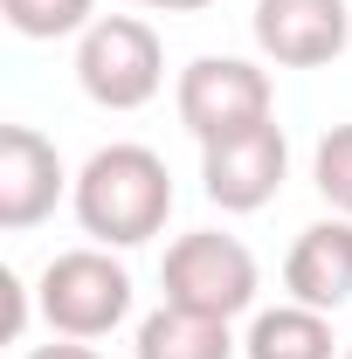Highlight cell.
I'll return each mask as SVG.
<instances>
[{"mask_svg":"<svg viewBox=\"0 0 352 359\" xmlns=\"http://www.w3.org/2000/svg\"><path fill=\"white\" fill-rule=\"evenodd\" d=\"M69 208H76V228L97 249H138L173 215V173H166V159L152 145L118 138V145H97L76 166Z\"/></svg>","mask_w":352,"mask_h":359,"instance_id":"obj_1","label":"cell"},{"mask_svg":"<svg viewBox=\"0 0 352 359\" xmlns=\"http://www.w3.org/2000/svg\"><path fill=\"white\" fill-rule=\"evenodd\" d=\"M35 311L55 339H111L125 318H132V269L118 263L111 249H62L48 256L42 276H35Z\"/></svg>","mask_w":352,"mask_h":359,"instance_id":"obj_2","label":"cell"},{"mask_svg":"<svg viewBox=\"0 0 352 359\" xmlns=\"http://www.w3.org/2000/svg\"><path fill=\"white\" fill-rule=\"evenodd\" d=\"M159 283H166V304L235 325L242 311H256L263 269H256V249H249L242 235H228V228H194V235L166 242Z\"/></svg>","mask_w":352,"mask_h":359,"instance_id":"obj_3","label":"cell"},{"mask_svg":"<svg viewBox=\"0 0 352 359\" xmlns=\"http://www.w3.org/2000/svg\"><path fill=\"white\" fill-rule=\"evenodd\" d=\"M76 83L97 111H145L166 90L159 28L138 21V14H97L76 35Z\"/></svg>","mask_w":352,"mask_h":359,"instance_id":"obj_4","label":"cell"},{"mask_svg":"<svg viewBox=\"0 0 352 359\" xmlns=\"http://www.w3.org/2000/svg\"><path fill=\"white\" fill-rule=\"evenodd\" d=\"M173 111L201 145H215V138H235L249 125H269L276 118V83L249 55H194L173 83Z\"/></svg>","mask_w":352,"mask_h":359,"instance_id":"obj_5","label":"cell"},{"mask_svg":"<svg viewBox=\"0 0 352 359\" xmlns=\"http://www.w3.org/2000/svg\"><path fill=\"white\" fill-rule=\"evenodd\" d=\"M283 180H290V138H283L276 118L269 125H249V132H235V138L201 145V194L215 201L221 215H256V208H269L283 194Z\"/></svg>","mask_w":352,"mask_h":359,"instance_id":"obj_6","label":"cell"},{"mask_svg":"<svg viewBox=\"0 0 352 359\" xmlns=\"http://www.w3.org/2000/svg\"><path fill=\"white\" fill-rule=\"evenodd\" d=\"M249 35L276 69H325L352 42V0H256Z\"/></svg>","mask_w":352,"mask_h":359,"instance_id":"obj_7","label":"cell"},{"mask_svg":"<svg viewBox=\"0 0 352 359\" xmlns=\"http://www.w3.org/2000/svg\"><path fill=\"white\" fill-rule=\"evenodd\" d=\"M69 187H76V173L35 125H0V228L7 235L42 228Z\"/></svg>","mask_w":352,"mask_h":359,"instance_id":"obj_8","label":"cell"},{"mask_svg":"<svg viewBox=\"0 0 352 359\" xmlns=\"http://www.w3.org/2000/svg\"><path fill=\"white\" fill-rule=\"evenodd\" d=\"M283 290H290V304H311V311H339L352 297V222L346 215H325L290 242Z\"/></svg>","mask_w":352,"mask_h":359,"instance_id":"obj_9","label":"cell"},{"mask_svg":"<svg viewBox=\"0 0 352 359\" xmlns=\"http://www.w3.org/2000/svg\"><path fill=\"white\" fill-rule=\"evenodd\" d=\"M235 353H242V339L221 318L180 311V304L145 311L138 318V339H132V359H235Z\"/></svg>","mask_w":352,"mask_h":359,"instance_id":"obj_10","label":"cell"},{"mask_svg":"<svg viewBox=\"0 0 352 359\" xmlns=\"http://www.w3.org/2000/svg\"><path fill=\"white\" fill-rule=\"evenodd\" d=\"M242 359H346V346L332 339V311L311 304H276L256 311L242 332Z\"/></svg>","mask_w":352,"mask_h":359,"instance_id":"obj_11","label":"cell"},{"mask_svg":"<svg viewBox=\"0 0 352 359\" xmlns=\"http://www.w3.org/2000/svg\"><path fill=\"white\" fill-rule=\"evenodd\" d=\"M0 14L21 42H62L97 21V0H0Z\"/></svg>","mask_w":352,"mask_h":359,"instance_id":"obj_12","label":"cell"},{"mask_svg":"<svg viewBox=\"0 0 352 359\" xmlns=\"http://www.w3.org/2000/svg\"><path fill=\"white\" fill-rule=\"evenodd\" d=\"M311 187L325 194L332 215L352 222V125H332V132L311 145Z\"/></svg>","mask_w":352,"mask_h":359,"instance_id":"obj_13","label":"cell"},{"mask_svg":"<svg viewBox=\"0 0 352 359\" xmlns=\"http://www.w3.org/2000/svg\"><path fill=\"white\" fill-rule=\"evenodd\" d=\"M0 290H7V339L21 346V332H28V283L7 269V276H0Z\"/></svg>","mask_w":352,"mask_h":359,"instance_id":"obj_14","label":"cell"},{"mask_svg":"<svg viewBox=\"0 0 352 359\" xmlns=\"http://www.w3.org/2000/svg\"><path fill=\"white\" fill-rule=\"evenodd\" d=\"M21 359H104L90 339H48V346H28Z\"/></svg>","mask_w":352,"mask_h":359,"instance_id":"obj_15","label":"cell"},{"mask_svg":"<svg viewBox=\"0 0 352 359\" xmlns=\"http://www.w3.org/2000/svg\"><path fill=\"white\" fill-rule=\"evenodd\" d=\"M132 7H152V14H201V7H215V0H132Z\"/></svg>","mask_w":352,"mask_h":359,"instance_id":"obj_16","label":"cell"},{"mask_svg":"<svg viewBox=\"0 0 352 359\" xmlns=\"http://www.w3.org/2000/svg\"><path fill=\"white\" fill-rule=\"evenodd\" d=\"M346 359H352V339H346Z\"/></svg>","mask_w":352,"mask_h":359,"instance_id":"obj_17","label":"cell"}]
</instances>
